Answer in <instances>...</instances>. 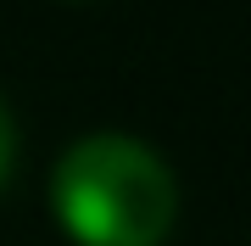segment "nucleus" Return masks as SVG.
I'll use <instances>...</instances> for the list:
<instances>
[{
	"instance_id": "2",
	"label": "nucleus",
	"mask_w": 251,
	"mask_h": 246,
	"mask_svg": "<svg viewBox=\"0 0 251 246\" xmlns=\"http://www.w3.org/2000/svg\"><path fill=\"white\" fill-rule=\"evenodd\" d=\"M11 151H17V129H11V112H6V101H0V185H6V173H11Z\"/></svg>"
},
{
	"instance_id": "1",
	"label": "nucleus",
	"mask_w": 251,
	"mask_h": 246,
	"mask_svg": "<svg viewBox=\"0 0 251 246\" xmlns=\"http://www.w3.org/2000/svg\"><path fill=\"white\" fill-rule=\"evenodd\" d=\"M50 201L84 246H156L173 224L179 185L134 135H84L50 173Z\"/></svg>"
}]
</instances>
